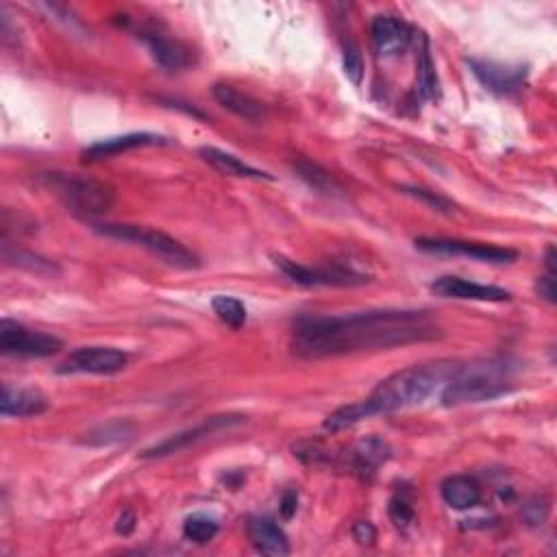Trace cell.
Here are the masks:
<instances>
[{
  "mask_svg": "<svg viewBox=\"0 0 557 557\" xmlns=\"http://www.w3.org/2000/svg\"><path fill=\"white\" fill-rule=\"evenodd\" d=\"M244 420H246V416H240V414H220V416L205 418L203 423H198L190 429H183L179 433H172V436H168L166 440L144 449L140 453V457H142V460H157V457L175 455L183 449H190L192 444H196V442L214 436V433H218V431H225V429L242 425Z\"/></svg>",
  "mask_w": 557,
  "mask_h": 557,
  "instance_id": "9",
  "label": "cell"
},
{
  "mask_svg": "<svg viewBox=\"0 0 557 557\" xmlns=\"http://www.w3.org/2000/svg\"><path fill=\"white\" fill-rule=\"evenodd\" d=\"M462 364L457 362H431L403 368L399 373L383 379L379 386L370 392L366 399L344 405L340 410L327 416L323 423L325 431H342L349 429L366 418H373L379 414H392L423 403L425 399L444 386L449 379L455 377Z\"/></svg>",
  "mask_w": 557,
  "mask_h": 557,
  "instance_id": "2",
  "label": "cell"
},
{
  "mask_svg": "<svg viewBox=\"0 0 557 557\" xmlns=\"http://www.w3.org/2000/svg\"><path fill=\"white\" fill-rule=\"evenodd\" d=\"M431 290L442 299L457 301H484V303H505L512 299V294L499 286H484L462 277H440L431 283Z\"/></svg>",
  "mask_w": 557,
  "mask_h": 557,
  "instance_id": "11",
  "label": "cell"
},
{
  "mask_svg": "<svg viewBox=\"0 0 557 557\" xmlns=\"http://www.w3.org/2000/svg\"><path fill=\"white\" fill-rule=\"evenodd\" d=\"M353 538L360 542V544H373L377 540V529L373 527V523H368V521H360V523H355L353 527Z\"/></svg>",
  "mask_w": 557,
  "mask_h": 557,
  "instance_id": "31",
  "label": "cell"
},
{
  "mask_svg": "<svg viewBox=\"0 0 557 557\" xmlns=\"http://www.w3.org/2000/svg\"><path fill=\"white\" fill-rule=\"evenodd\" d=\"M275 264L292 283L305 288H316V286L353 288V286H364V283L370 281L364 272H357L342 264H327V266L312 268V266L296 264L286 257H275Z\"/></svg>",
  "mask_w": 557,
  "mask_h": 557,
  "instance_id": "6",
  "label": "cell"
},
{
  "mask_svg": "<svg viewBox=\"0 0 557 557\" xmlns=\"http://www.w3.org/2000/svg\"><path fill=\"white\" fill-rule=\"evenodd\" d=\"M3 259L9 266H18L24 268L29 272H35V275H44V277H57L59 275V266L51 259H46L37 253L31 251H24V249H16V246L11 244H3Z\"/></svg>",
  "mask_w": 557,
  "mask_h": 557,
  "instance_id": "24",
  "label": "cell"
},
{
  "mask_svg": "<svg viewBox=\"0 0 557 557\" xmlns=\"http://www.w3.org/2000/svg\"><path fill=\"white\" fill-rule=\"evenodd\" d=\"M48 399L40 390H24L3 386L0 396V414L5 418H31L42 416L48 410Z\"/></svg>",
  "mask_w": 557,
  "mask_h": 557,
  "instance_id": "15",
  "label": "cell"
},
{
  "mask_svg": "<svg viewBox=\"0 0 557 557\" xmlns=\"http://www.w3.org/2000/svg\"><path fill=\"white\" fill-rule=\"evenodd\" d=\"M388 457H390L388 442L373 436L357 444V449L353 451V468L355 473H360L364 477L375 475L377 468L383 462H388Z\"/></svg>",
  "mask_w": 557,
  "mask_h": 557,
  "instance_id": "22",
  "label": "cell"
},
{
  "mask_svg": "<svg viewBox=\"0 0 557 557\" xmlns=\"http://www.w3.org/2000/svg\"><path fill=\"white\" fill-rule=\"evenodd\" d=\"M198 155L203 157V162L212 166L214 170H218L220 175H227V177H238V179H255V181H272L275 177L268 175V172L259 170L251 164L242 162L240 157H235L227 151H220V148L214 146H203Z\"/></svg>",
  "mask_w": 557,
  "mask_h": 557,
  "instance_id": "19",
  "label": "cell"
},
{
  "mask_svg": "<svg viewBox=\"0 0 557 557\" xmlns=\"http://www.w3.org/2000/svg\"><path fill=\"white\" fill-rule=\"evenodd\" d=\"M64 349V342L51 333L24 327L16 320L5 318L0 323V351L16 357H51Z\"/></svg>",
  "mask_w": 557,
  "mask_h": 557,
  "instance_id": "7",
  "label": "cell"
},
{
  "mask_svg": "<svg viewBox=\"0 0 557 557\" xmlns=\"http://www.w3.org/2000/svg\"><path fill=\"white\" fill-rule=\"evenodd\" d=\"M212 309L214 314L220 318V323H225L231 329H242L246 323V305L235 299V296H225L220 294L212 301Z\"/></svg>",
  "mask_w": 557,
  "mask_h": 557,
  "instance_id": "27",
  "label": "cell"
},
{
  "mask_svg": "<svg viewBox=\"0 0 557 557\" xmlns=\"http://www.w3.org/2000/svg\"><path fill=\"white\" fill-rule=\"evenodd\" d=\"M129 364V355L114 346H81L57 366L59 375H116Z\"/></svg>",
  "mask_w": 557,
  "mask_h": 557,
  "instance_id": "8",
  "label": "cell"
},
{
  "mask_svg": "<svg viewBox=\"0 0 557 557\" xmlns=\"http://www.w3.org/2000/svg\"><path fill=\"white\" fill-rule=\"evenodd\" d=\"M46 183L72 212L83 216H101L114 205V188L90 177L68 175V172H51Z\"/></svg>",
  "mask_w": 557,
  "mask_h": 557,
  "instance_id": "5",
  "label": "cell"
},
{
  "mask_svg": "<svg viewBox=\"0 0 557 557\" xmlns=\"http://www.w3.org/2000/svg\"><path fill=\"white\" fill-rule=\"evenodd\" d=\"M512 390L510 366L503 362H486L473 366H460L455 377L444 383L442 405L460 407L470 403L494 401Z\"/></svg>",
  "mask_w": 557,
  "mask_h": 557,
  "instance_id": "3",
  "label": "cell"
},
{
  "mask_svg": "<svg viewBox=\"0 0 557 557\" xmlns=\"http://www.w3.org/2000/svg\"><path fill=\"white\" fill-rule=\"evenodd\" d=\"M403 192L407 194H412L416 198H420V201H425L427 205H431L433 209H438V212H451L453 209V203L449 201V198H444L436 192H431V190H423V188H407V185H403L401 188Z\"/></svg>",
  "mask_w": 557,
  "mask_h": 557,
  "instance_id": "30",
  "label": "cell"
},
{
  "mask_svg": "<svg viewBox=\"0 0 557 557\" xmlns=\"http://www.w3.org/2000/svg\"><path fill=\"white\" fill-rule=\"evenodd\" d=\"M416 90L425 101H433V98H438L440 94L438 72H436V64H433L427 37H423V44H420L418 57H416Z\"/></svg>",
  "mask_w": 557,
  "mask_h": 557,
  "instance_id": "23",
  "label": "cell"
},
{
  "mask_svg": "<svg viewBox=\"0 0 557 557\" xmlns=\"http://www.w3.org/2000/svg\"><path fill=\"white\" fill-rule=\"evenodd\" d=\"M292 168L296 172V177L305 181L312 190H316L320 194H327V196H342L344 188L340 185V181L333 177L327 168L312 162V159L296 157L292 162Z\"/></svg>",
  "mask_w": 557,
  "mask_h": 557,
  "instance_id": "20",
  "label": "cell"
},
{
  "mask_svg": "<svg viewBox=\"0 0 557 557\" xmlns=\"http://www.w3.org/2000/svg\"><path fill=\"white\" fill-rule=\"evenodd\" d=\"M212 92H214V98L218 101V105L229 109L231 114H235L246 122H255V125H257V122H264L268 118L266 105L255 101L253 96L240 92L238 88H233V85L216 83Z\"/></svg>",
  "mask_w": 557,
  "mask_h": 557,
  "instance_id": "17",
  "label": "cell"
},
{
  "mask_svg": "<svg viewBox=\"0 0 557 557\" xmlns=\"http://www.w3.org/2000/svg\"><path fill=\"white\" fill-rule=\"evenodd\" d=\"M140 37L148 51H151L153 59L164 70L179 72L192 64L190 48L181 44L179 40H175V37H168L162 31H144V33H140Z\"/></svg>",
  "mask_w": 557,
  "mask_h": 557,
  "instance_id": "14",
  "label": "cell"
},
{
  "mask_svg": "<svg viewBox=\"0 0 557 557\" xmlns=\"http://www.w3.org/2000/svg\"><path fill=\"white\" fill-rule=\"evenodd\" d=\"M133 425L127 423V420H111V423H105L101 427L92 429L90 433H85L83 442L90 444V447H109V444H120V442H129L133 438Z\"/></svg>",
  "mask_w": 557,
  "mask_h": 557,
  "instance_id": "25",
  "label": "cell"
},
{
  "mask_svg": "<svg viewBox=\"0 0 557 557\" xmlns=\"http://www.w3.org/2000/svg\"><path fill=\"white\" fill-rule=\"evenodd\" d=\"M416 249L431 255H453L475 259L481 264H510L518 257L516 251L503 249V246L466 242V240H447V238H420L416 240Z\"/></svg>",
  "mask_w": 557,
  "mask_h": 557,
  "instance_id": "10",
  "label": "cell"
},
{
  "mask_svg": "<svg viewBox=\"0 0 557 557\" xmlns=\"http://www.w3.org/2000/svg\"><path fill=\"white\" fill-rule=\"evenodd\" d=\"M342 59H344V72H346V77H349L355 85H360V83H362V74H364V61H362L360 48H357L353 42L344 44Z\"/></svg>",
  "mask_w": 557,
  "mask_h": 557,
  "instance_id": "28",
  "label": "cell"
},
{
  "mask_svg": "<svg viewBox=\"0 0 557 557\" xmlns=\"http://www.w3.org/2000/svg\"><path fill=\"white\" fill-rule=\"evenodd\" d=\"M133 529H135V514H133L131 510L122 512V516L118 518L116 531H118L120 536H131V534H133Z\"/></svg>",
  "mask_w": 557,
  "mask_h": 557,
  "instance_id": "34",
  "label": "cell"
},
{
  "mask_svg": "<svg viewBox=\"0 0 557 557\" xmlns=\"http://www.w3.org/2000/svg\"><path fill=\"white\" fill-rule=\"evenodd\" d=\"M370 35L381 57H399L412 44L410 24L394 16H377L370 24Z\"/></svg>",
  "mask_w": 557,
  "mask_h": 557,
  "instance_id": "12",
  "label": "cell"
},
{
  "mask_svg": "<svg viewBox=\"0 0 557 557\" xmlns=\"http://www.w3.org/2000/svg\"><path fill=\"white\" fill-rule=\"evenodd\" d=\"M470 70L475 77L486 85V88L494 94H514L523 88L525 83V68H510L497 64V61H486V59H470L468 61Z\"/></svg>",
  "mask_w": 557,
  "mask_h": 557,
  "instance_id": "13",
  "label": "cell"
},
{
  "mask_svg": "<svg viewBox=\"0 0 557 557\" xmlns=\"http://www.w3.org/2000/svg\"><path fill=\"white\" fill-rule=\"evenodd\" d=\"M94 229L96 233L105 235V238L140 246V249L155 255L157 259H162V262L168 266L183 268V270L198 268V257L188 249V246L181 244L179 240H175L172 235L164 231L142 227V225H122V222H101V225H94Z\"/></svg>",
  "mask_w": 557,
  "mask_h": 557,
  "instance_id": "4",
  "label": "cell"
},
{
  "mask_svg": "<svg viewBox=\"0 0 557 557\" xmlns=\"http://www.w3.org/2000/svg\"><path fill=\"white\" fill-rule=\"evenodd\" d=\"M218 521L209 514H192L185 518L183 523V536L185 540H190L194 544H207L209 540H214L218 534Z\"/></svg>",
  "mask_w": 557,
  "mask_h": 557,
  "instance_id": "26",
  "label": "cell"
},
{
  "mask_svg": "<svg viewBox=\"0 0 557 557\" xmlns=\"http://www.w3.org/2000/svg\"><path fill=\"white\" fill-rule=\"evenodd\" d=\"M296 507H299V497H296L294 490H288L286 494H283V499H281V516L283 518H292L294 512H296Z\"/></svg>",
  "mask_w": 557,
  "mask_h": 557,
  "instance_id": "33",
  "label": "cell"
},
{
  "mask_svg": "<svg viewBox=\"0 0 557 557\" xmlns=\"http://www.w3.org/2000/svg\"><path fill=\"white\" fill-rule=\"evenodd\" d=\"M442 499L453 510H470L481 501V488L473 477L455 475L442 484Z\"/></svg>",
  "mask_w": 557,
  "mask_h": 557,
  "instance_id": "21",
  "label": "cell"
},
{
  "mask_svg": "<svg viewBox=\"0 0 557 557\" xmlns=\"http://www.w3.org/2000/svg\"><path fill=\"white\" fill-rule=\"evenodd\" d=\"M157 144H166V140L162 135L155 133H127V135H118V138H107L96 142L92 146H88L83 151V157L88 162H98V159H107L114 157L120 153L133 151V148H144V146H157Z\"/></svg>",
  "mask_w": 557,
  "mask_h": 557,
  "instance_id": "16",
  "label": "cell"
},
{
  "mask_svg": "<svg viewBox=\"0 0 557 557\" xmlns=\"http://www.w3.org/2000/svg\"><path fill=\"white\" fill-rule=\"evenodd\" d=\"M249 540L253 547L262 555H288L290 542L286 531H283L272 518L268 516H255L249 521Z\"/></svg>",
  "mask_w": 557,
  "mask_h": 557,
  "instance_id": "18",
  "label": "cell"
},
{
  "mask_svg": "<svg viewBox=\"0 0 557 557\" xmlns=\"http://www.w3.org/2000/svg\"><path fill=\"white\" fill-rule=\"evenodd\" d=\"M440 338L438 320L423 309H377L346 316H303L294 323L290 349L301 360H327Z\"/></svg>",
  "mask_w": 557,
  "mask_h": 557,
  "instance_id": "1",
  "label": "cell"
},
{
  "mask_svg": "<svg viewBox=\"0 0 557 557\" xmlns=\"http://www.w3.org/2000/svg\"><path fill=\"white\" fill-rule=\"evenodd\" d=\"M388 512H390V518H392V523L396 527H410L414 523V507L410 505V501L403 499V497H394L390 501V507H388Z\"/></svg>",
  "mask_w": 557,
  "mask_h": 557,
  "instance_id": "29",
  "label": "cell"
},
{
  "mask_svg": "<svg viewBox=\"0 0 557 557\" xmlns=\"http://www.w3.org/2000/svg\"><path fill=\"white\" fill-rule=\"evenodd\" d=\"M538 294L542 296L544 301H549V303L557 301V296H555V275H551V272H547V275L538 279Z\"/></svg>",
  "mask_w": 557,
  "mask_h": 557,
  "instance_id": "32",
  "label": "cell"
}]
</instances>
